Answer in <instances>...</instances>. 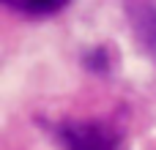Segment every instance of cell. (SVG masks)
I'll use <instances>...</instances> for the list:
<instances>
[{
  "mask_svg": "<svg viewBox=\"0 0 156 150\" xmlns=\"http://www.w3.org/2000/svg\"><path fill=\"white\" fill-rule=\"evenodd\" d=\"M49 131L63 150H126L121 128L104 120H63Z\"/></svg>",
  "mask_w": 156,
  "mask_h": 150,
  "instance_id": "6da1fadb",
  "label": "cell"
},
{
  "mask_svg": "<svg viewBox=\"0 0 156 150\" xmlns=\"http://www.w3.org/2000/svg\"><path fill=\"white\" fill-rule=\"evenodd\" d=\"M8 8L19 11V14H30V16H47V14H55L60 11L66 3L71 0H3Z\"/></svg>",
  "mask_w": 156,
  "mask_h": 150,
  "instance_id": "7a4b0ae2",
  "label": "cell"
},
{
  "mask_svg": "<svg viewBox=\"0 0 156 150\" xmlns=\"http://www.w3.org/2000/svg\"><path fill=\"white\" fill-rule=\"evenodd\" d=\"M85 68L88 71H93V74H104L107 68H110V55H107V49H90L88 55H85Z\"/></svg>",
  "mask_w": 156,
  "mask_h": 150,
  "instance_id": "3957f363",
  "label": "cell"
},
{
  "mask_svg": "<svg viewBox=\"0 0 156 150\" xmlns=\"http://www.w3.org/2000/svg\"><path fill=\"white\" fill-rule=\"evenodd\" d=\"M140 36H143V41L148 44V49L156 55V11L148 14V16L140 22Z\"/></svg>",
  "mask_w": 156,
  "mask_h": 150,
  "instance_id": "277c9868",
  "label": "cell"
}]
</instances>
